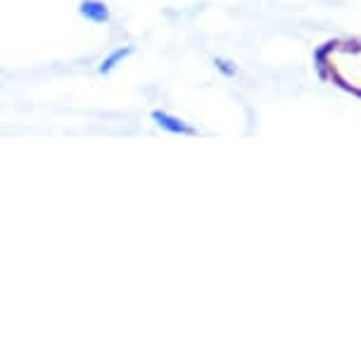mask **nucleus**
<instances>
[{
	"instance_id": "1",
	"label": "nucleus",
	"mask_w": 361,
	"mask_h": 364,
	"mask_svg": "<svg viewBox=\"0 0 361 364\" xmlns=\"http://www.w3.org/2000/svg\"><path fill=\"white\" fill-rule=\"evenodd\" d=\"M79 15L93 24H107L110 22V8L102 0H84L79 5Z\"/></svg>"
},
{
	"instance_id": "2",
	"label": "nucleus",
	"mask_w": 361,
	"mask_h": 364,
	"mask_svg": "<svg viewBox=\"0 0 361 364\" xmlns=\"http://www.w3.org/2000/svg\"><path fill=\"white\" fill-rule=\"evenodd\" d=\"M152 119L157 122L162 129H167V132H172V134H181V136H193L195 134V129L188 127L186 122H181L179 117L160 112V109H155V112H152Z\"/></svg>"
},
{
	"instance_id": "3",
	"label": "nucleus",
	"mask_w": 361,
	"mask_h": 364,
	"mask_svg": "<svg viewBox=\"0 0 361 364\" xmlns=\"http://www.w3.org/2000/svg\"><path fill=\"white\" fill-rule=\"evenodd\" d=\"M126 55H131V48H117L114 53L107 55L105 60H102V65H100V74H105V72H112L114 67H117L121 60L126 58Z\"/></svg>"
}]
</instances>
